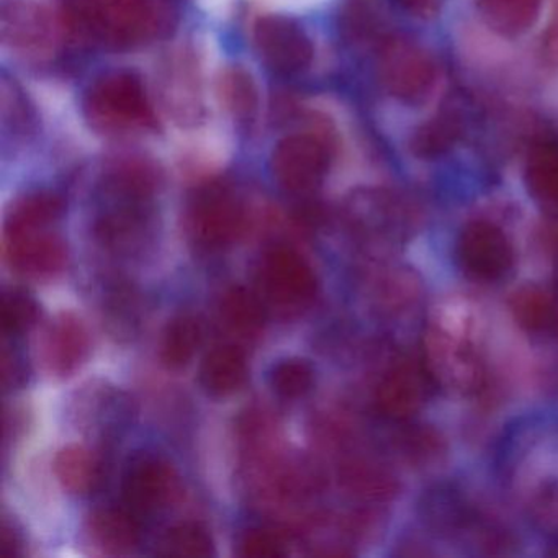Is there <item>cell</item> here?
Returning a JSON list of instances; mask_svg holds the SVG:
<instances>
[{"label":"cell","mask_w":558,"mask_h":558,"mask_svg":"<svg viewBox=\"0 0 558 558\" xmlns=\"http://www.w3.org/2000/svg\"><path fill=\"white\" fill-rule=\"evenodd\" d=\"M204 331L198 319L192 315H179L166 325L159 342V359L169 371H179L189 365L197 354Z\"/></svg>","instance_id":"obj_20"},{"label":"cell","mask_w":558,"mask_h":558,"mask_svg":"<svg viewBox=\"0 0 558 558\" xmlns=\"http://www.w3.org/2000/svg\"><path fill=\"white\" fill-rule=\"evenodd\" d=\"M289 554L282 535L267 529L244 532L238 544V555L243 558H280Z\"/></svg>","instance_id":"obj_30"},{"label":"cell","mask_w":558,"mask_h":558,"mask_svg":"<svg viewBox=\"0 0 558 558\" xmlns=\"http://www.w3.org/2000/svg\"><path fill=\"white\" fill-rule=\"evenodd\" d=\"M64 22L81 40L110 50L142 47L168 31L158 0H70Z\"/></svg>","instance_id":"obj_1"},{"label":"cell","mask_w":558,"mask_h":558,"mask_svg":"<svg viewBox=\"0 0 558 558\" xmlns=\"http://www.w3.org/2000/svg\"><path fill=\"white\" fill-rule=\"evenodd\" d=\"M332 148L335 142L328 130L287 136L270 158L274 179L289 194L315 192L328 174Z\"/></svg>","instance_id":"obj_4"},{"label":"cell","mask_w":558,"mask_h":558,"mask_svg":"<svg viewBox=\"0 0 558 558\" xmlns=\"http://www.w3.org/2000/svg\"><path fill=\"white\" fill-rule=\"evenodd\" d=\"M254 45L263 63L282 76L303 73L315 54L305 28L287 15L260 17L254 25Z\"/></svg>","instance_id":"obj_6"},{"label":"cell","mask_w":558,"mask_h":558,"mask_svg":"<svg viewBox=\"0 0 558 558\" xmlns=\"http://www.w3.org/2000/svg\"><path fill=\"white\" fill-rule=\"evenodd\" d=\"M64 201L53 192H32L12 205L5 230H41L60 220Z\"/></svg>","instance_id":"obj_23"},{"label":"cell","mask_w":558,"mask_h":558,"mask_svg":"<svg viewBox=\"0 0 558 558\" xmlns=\"http://www.w3.org/2000/svg\"><path fill=\"white\" fill-rule=\"evenodd\" d=\"M22 551H24V542H22L21 534L15 531L14 525L4 521L2 534H0V557H19V555H22Z\"/></svg>","instance_id":"obj_33"},{"label":"cell","mask_w":558,"mask_h":558,"mask_svg":"<svg viewBox=\"0 0 558 558\" xmlns=\"http://www.w3.org/2000/svg\"><path fill=\"white\" fill-rule=\"evenodd\" d=\"M40 306L28 293L9 290L2 296V328L8 336H17L37 325Z\"/></svg>","instance_id":"obj_29"},{"label":"cell","mask_w":558,"mask_h":558,"mask_svg":"<svg viewBox=\"0 0 558 558\" xmlns=\"http://www.w3.org/2000/svg\"><path fill=\"white\" fill-rule=\"evenodd\" d=\"M509 308L515 323L525 331L541 332L555 325L558 306L554 296L537 286L519 289L509 300Z\"/></svg>","instance_id":"obj_25"},{"label":"cell","mask_w":558,"mask_h":558,"mask_svg":"<svg viewBox=\"0 0 558 558\" xmlns=\"http://www.w3.org/2000/svg\"><path fill=\"white\" fill-rule=\"evenodd\" d=\"M260 282L267 299L283 310H302L315 300V270L292 247L277 246L264 256Z\"/></svg>","instance_id":"obj_8"},{"label":"cell","mask_w":558,"mask_h":558,"mask_svg":"<svg viewBox=\"0 0 558 558\" xmlns=\"http://www.w3.org/2000/svg\"><path fill=\"white\" fill-rule=\"evenodd\" d=\"M378 80L388 96L398 102L423 106L436 89V60L414 41L388 38L378 51Z\"/></svg>","instance_id":"obj_3"},{"label":"cell","mask_w":558,"mask_h":558,"mask_svg":"<svg viewBox=\"0 0 558 558\" xmlns=\"http://www.w3.org/2000/svg\"><path fill=\"white\" fill-rule=\"evenodd\" d=\"M166 80V102L178 122L195 123L204 117L201 84L189 58L175 60Z\"/></svg>","instance_id":"obj_18"},{"label":"cell","mask_w":558,"mask_h":558,"mask_svg":"<svg viewBox=\"0 0 558 558\" xmlns=\"http://www.w3.org/2000/svg\"><path fill=\"white\" fill-rule=\"evenodd\" d=\"M270 387L286 400L305 397L315 384V372L308 362L299 357L283 359L274 365L269 375Z\"/></svg>","instance_id":"obj_28"},{"label":"cell","mask_w":558,"mask_h":558,"mask_svg":"<svg viewBox=\"0 0 558 558\" xmlns=\"http://www.w3.org/2000/svg\"><path fill=\"white\" fill-rule=\"evenodd\" d=\"M0 37L17 50H41L50 41L51 22L34 0H2Z\"/></svg>","instance_id":"obj_13"},{"label":"cell","mask_w":558,"mask_h":558,"mask_svg":"<svg viewBox=\"0 0 558 558\" xmlns=\"http://www.w3.org/2000/svg\"><path fill=\"white\" fill-rule=\"evenodd\" d=\"M181 493L178 472L158 456L133 460L123 478V498L140 514H153L168 508Z\"/></svg>","instance_id":"obj_10"},{"label":"cell","mask_w":558,"mask_h":558,"mask_svg":"<svg viewBox=\"0 0 558 558\" xmlns=\"http://www.w3.org/2000/svg\"><path fill=\"white\" fill-rule=\"evenodd\" d=\"M201 385L210 397L236 393L247 378V359L243 349L233 344L211 349L201 365Z\"/></svg>","instance_id":"obj_16"},{"label":"cell","mask_w":558,"mask_h":558,"mask_svg":"<svg viewBox=\"0 0 558 558\" xmlns=\"http://www.w3.org/2000/svg\"><path fill=\"white\" fill-rule=\"evenodd\" d=\"M475 5L488 31L498 37L519 38L537 24L542 0H475Z\"/></svg>","instance_id":"obj_17"},{"label":"cell","mask_w":558,"mask_h":558,"mask_svg":"<svg viewBox=\"0 0 558 558\" xmlns=\"http://www.w3.org/2000/svg\"><path fill=\"white\" fill-rule=\"evenodd\" d=\"M220 312L227 328L240 338H257L266 325L263 300L246 287H231L221 300Z\"/></svg>","instance_id":"obj_21"},{"label":"cell","mask_w":558,"mask_h":558,"mask_svg":"<svg viewBox=\"0 0 558 558\" xmlns=\"http://www.w3.org/2000/svg\"><path fill=\"white\" fill-rule=\"evenodd\" d=\"M90 351V336L73 313H61L45 332L41 354L50 374L70 377L80 371Z\"/></svg>","instance_id":"obj_12"},{"label":"cell","mask_w":558,"mask_h":558,"mask_svg":"<svg viewBox=\"0 0 558 558\" xmlns=\"http://www.w3.org/2000/svg\"><path fill=\"white\" fill-rule=\"evenodd\" d=\"M158 554L165 557H214V537L198 522H182L162 535Z\"/></svg>","instance_id":"obj_26"},{"label":"cell","mask_w":558,"mask_h":558,"mask_svg":"<svg viewBox=\"0 0 558 558\" xmlns=\"http://www.w3.org/2000/svg\"><path fill=\"white\" fill-rule=\"evenodd\" d=\"M246 210L231 189L220 184L202 187L187 207L189 234L208 250H220L238 240L246 228Z\"/></svg>","instance_id":"obj_5"},{"label":"cell","mask_w":558,"mask_h":558,"mask_svg":"<svg viewBox=\"0 0 558 558\" xmlns=\"http://www.w3.org/2000/svg\"><path fill=\"white\" fill-rule=\"evenodd\" d=\"M86 532L94 548L109 557L133 554L140 545L138 522L123 509H97L87 519Z\"/></svg>","instance_id":"obj_14"},{"label":"cell","mask_w":558,"mask_h":558,"mask_svg":"<svg viewBox=\"0 0 558 558\" xmlns=\"http://www.w3.org/2000/svg\"><path fill=\"white\" fill-rule=\"evenodd\" d=\"M4 257L22 276L50 279L66 267V243L58 234L41 230H5Z\"/></svg>","instance_id":"obj_11"},{"label":"cell","mask_w":558,"mask_h":558,"mask_svg":"<svg viewBox=\"0 0 558 558\" xmlns=\"http://www.w3.org/2000/svg\"><path fill=\"white\" fill-rule=\"evenodd\" d=\"M54 475L66 492L86 495L99 482V463L83 446H68L54 459Z\"/></svg>","instance_id":"obj_24"},{"label":"cell","mask_w":558,"mask_h":558,"mask_svg":"<svg viewBox=\"0 0 558 558\" xmlns=\"http://www.w3.org/2000/svg\"><path fill=\"white\" fill-rule=\"evenodd\" d=\"M84 112L102 133H132L156 129V116L145 84L129 71L110 73L87 90Z\"/></svg>","instance_id":"obj_2"},{"label":"cell","mask_w":558,"mask_h":558,"mask_svg":"<svg viewBox=\"0 0 558 558\" xmlns=\"http://www.w3.org/2000/svg\"><path fill=\"white\" fill-rule=\"evenodd\" d=\"M2 375L5 388L19 387L25 380L24 362L15 352H9V349H4L2 355Z\"/></svg>","instance_id":"obj_31"},{"label":"cell","mask_w":558,"mask_h":558,"mask_svg":"<svg viewBox=\"0 0 558 558\" xmlns=\"http://www.w3.org/2000/svg\"><path fill=\"white\" fill-rule=\"evenodd\" d=\"M398 4L417 19H433L442 9L444 0H397Z\"/></svg>","instance_id":"obj_34"},{"label":"cell","mask_w":558,"mask_h":558,"mask_svg":"<svg viewBox=\"0 0 558 558\" xmlns=\"http://www.w3.org/2000/svg\"><path fill=\"white\" fill-rule=\"evenodd\" d=\"M469 336L466 325L444 323V318L430 328L426 341L430 377L459 390H469L478 384V362Z\"/></svg>","instance_id":"obj_7"},{"label":"cell","mask_w":558,"mask_h":558,"mask_svg":"<svg viewBox=\"0 0 558 558\" xmlns=\"http://www.w3.org/2000/svg\"><path fill=\"white\" fill-rule=\"evenodd\" d=\"M462 136V122L452 112L437 113L417 126L410 138V151L420 159H437L446 156Z\"/></svg>","instance_id":"obj_22"},{"label":"cell","mask_w":558,"mask_h":558,"mask_svg":"<svg viewBox=\"0 0 558 558\" xmlns=\"http://www.w3.org/2000/svg\"><path fill=\"white\" fill-rule=\"evenodd\" d=\"M220 93L225 106L234 120L241 123L253 122L259 99H257L256 84L246 71L241 68H230L225 71L220 81Z\"/></svg>","instance_id":"obj_27"},{"label":"cell","mask_w":558,"mask_h":558,"mask_svg":"<svg viewBox=\"0 0 558 558\" xmlns=\"http://www.w3.org/2000/svg\"><path fill=\"white\" fill-rule=\"evenodd\" d=\"M462 269L482 282L501 280L514 264V251L501 228L489 221H472L457 241Z\"/></svg>","instance_id":"obj_9"},{"label":"cell","mask_w":558,"mask_h":558,"mask_svg":"<svg viewBox=\"0 0 558 558\" xmlns=\"http://www.w3.org/2000/svg\"><path fill=\"white\" fill-rule=\"evenodd\" d=\"M424 385L417 368L401 362L381 378L377 404L385 416L403 421L413 416L423 403Z\"/></svg>","instance_id":"obj_15"},{"label":"cell","mask_w":558,"mask_h":558,"mask_svg":"<svg viewBox=\"0 0 558 558\" xmlns=\"http://www.w3.org/2000/svg\"><path fill=\"white\" fill-rule=\"evenodd\" d=\"M524 184L532 201L550 217L558 218V149H535L525 166Z\"/></svg>","instance_id":"obj_19"},{"label":"cell","mask_w":558,"mask_h":558,"mask_svg":"<svg viewBox=\"0 0 558 558\" xmlns=\"http://www.w3.org/2000/svg\"><path fill=\"white\" fill-rule=\"evenodd\" d=\"M544 54L551 66L558 68V0H554V11L545 31Z\"/></svg>","instance_id":"obj_32"}]
</instances>
